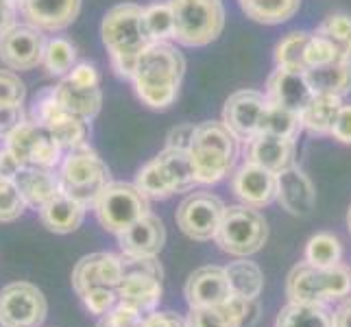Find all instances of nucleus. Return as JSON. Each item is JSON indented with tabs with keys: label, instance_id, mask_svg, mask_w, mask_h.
Here are the masks:
<instances>
[{
	"label": "nucleus",
	"instance_id": "nucleus-4",
	"mask_svg": "<svg viewBox=\"0 0 351 327\" xmlns=\"http://www.w3.org/2000/svg\"><path fill=\"white\" fill-rule=\"evenodd\" d=\"M351 293V273L347 266L297 264L286 280V295L293 304H328Z\"/></svg>",
	"mask_w": 351,
	"mask_h": 327
},
{
	"label": "nucleus",
	"instance_id": "nucleus-22",
	"mask_svg": "<svg viewBox=\"0 0 351 327\" xmlns=\"http://www.w3.org/2000/svg\"><path fill=\"white\" fill-rule=\"evenodd\" d=\"M297 142L293 138H280L271 133H258L247 142V162L258 164L271 173H282L293 166Z\"/></svg>",
	"mask_w": 351,
	"mask_h": 327
},
{
	"label": "nucleus",
	"instance_id": "nucleus-44",
	"mask_svg": "<svg viewBox=\"0 0 351 327\" xmlns=\"http://www.w3.org/2000/svg\"><path fill=\"white\" fill-rule=\"evenodd\" d=\"M83 306L88 308L90 314L96 317H103V314L110 312L118 304V290L116 288H94L90 293L81 297Z\"/></svg>",
	"mask_w": 351,
	"mask_h": 327
},
{
	"label": "nucleus",
	"instance_id": "nucleus-19",
	"mask_svg": "<svg viewBox=\"0 0 351 327\" xmlns=\"http://www.w3.org/2000/svg\"><path fill=\"white\" fill-rule=\"evenodd\" d=\"M184 295L190 308L219 306L232 297L227 271L221 266H203L188 277Z\"/></svg>",
	"mask_w": 351,
	"mask_h": 327
},
{
	"label": "nucleus",
	"instance_id": "nucleus-28",
	"mask_svg": "<svg viewBox=\"0 0 351 327\" xmlns=\"http://www.w3.org/2000/svg\"><path fill=\"white\" fill-rule=\"evenodd\" d=\"M306 77L314 94H330L343 99L345 94L351 92V62H345V59L317 68H308Z\"/></svg>",
	"mask_w": 351,
	"mask_h": 327
},
{
	"label": "nucleus",
	"instance_id": "nucleus-40",
	"mask_svg": "<svg viewBox=\"0 0 351 327\" xmlns=\"http://www.w3.org/2000/svg\"><path fill=\"white\" fill-rule=\"evenodd\" d=\"M144 24L153 42H166L175 38V18L171 3H153L144 9Z\"/></svg>",
	"mask_w": 351,
	"mask_h": 327
},
{
	"label": "nucleus",
	"instance_id": "nucleus-15",
	"mask_svg": "<svg viewBox=\"0 0 351 327\" xmlns=\"http://www.w3.org/2000/svg\"><path fill=\"white\" fill-rule=\"evenodd\" d=\"M266 103L269 99L264 94L256 90H240L227 99L223 109V123L238 140L249 142L260 133V120Z\"/></svg>",
	"mask_w": 351,
	"mask_h": 327
},
{
	"label": "nucleus",
	"instance_id": "nucleus-38",
	"mask_svg": "<svg viewBox=\"0 0 351 327\" xmlns=\"http://www.w3.org/2000/svg\"><path fill=\"white\" fill-rule=\"evenodd\" d=\"M314 33L332 42L345 62H351V18L349 16L345 14L330 16L328 20L321 22V27Z\"/></svg>",
	"mask_w": 351,
	"mask_h": 327
},
{
	"label": "nucleus",
	"instance_id": "nucleus-57",
	"mask_svg": "<svg viewBox=\"0 0 351 327\" xmlns=\"http://www.w3.org/2000/svg\"><path fill=\"white\" fill-rule=\"evenodd\" d=\"M14 3H20V0H14Z\"/></svg>",
	"mask_w": 351,
	"mask_h": 327
},
{
	"label": "nucleus",
	"instance_id": "nucleus-42",
	"mask_svg": "<svg viewBox=\"0 0 351 327\" xmlns=\"http://www.w3.org/2000/svg\"><path fill=\"white\" fill-rule=\"evenodd\" d=\"M27 210V201L22 199L16 184H9L0 190V223H14Z\"/></svg>",
	"mask_w": 351,
	"mask_h": 327
},
{
	"label": "nucleus",
	"instance_id": "nucleus-50",
	"mask_svg": "<svg viewBox=\"0 0 351 327\" xmlns=\"http://www.w3.org/2000/svg\"><path fill=\"white\" fill-rule=\"evenodd\" d=\"M72 81H77V83H83V86H99L101 79H99V72H96L94 66L90 64H79L70 70V75H68Z\"/></svg>",
	"mask_w": 351,
	"mask_h": 327
},
{
	"label": "nucleus",
	"instance_id": "nucleus-11",
	"mask_svg": "<svg viewBox=\"0 0 351 327\" xmlns=\"http://www.w3.org/2000/svg\"><path fill=\"white\" fill-rule=\"evenodd\" d=\"M225 214V203L212 192H192L177 210V227L188 238L208 242L216 238Z\"/></svg>",
	"mask_w": 351,
	"mask_h": 327
},
{
	"label": "nucleus",
	"instance_id": "nucleus-27",
	"mask_svg": "<svg viewBox=\"0 0 351 327\" xmlns=\"http://www.w3.org/2000/svg\"><path fill=\"white\" fill-rule=\"evenodd\" d=\"M55 90V99L68 112L77 114L81 118H94L101 112L103 105V92L99 86H83V83L72 81L70 77H66L62 83H59Z\"/></svg>",
	"mask_w": 351,
	"mask_h": 327
},
{
	"label": "nucleus",
	"instance_id": "nucleus-24",
	"mask_svg": "<svg viewBox=\"0 0 351 327\" xmlns=\"http://www.w3.org/2000/svg\"><path fill=\"white\" fill-rule=\"evenodd\" d=\"M14 184L20 190L22 199L27 201V208H33V210L44 208L55 195L62 192L59 173H55V168L22 166L20 173L14 177Z\"/></svg>",
	"mask_w": 351,
	"mask_h": 327
},
{
	"label": "nucleus",
	"instance_id": "nucleus-37",
	"mask_svg": "<svg viewBox=\"0 0 351 327\" xmlns=\"http://www.w3.org/2000/svg\"><path fill=\"white\" fill-rule=\"evenodd\" d=\"M341 258H343V247H341V240L336 236L321 232L308 240L306 262L314 266H334V264H341Z\"/></svg>",
	"mask_w": 351,
	"mask_h": 327
},
{
	"label": "nucleus",
	"instance_id": "nucleus-48",
	"mask_svg": "<svg viewBox=\"0 0 351 327\" xmlns=\"http://www.w3.org/2000/svg\"><path fill=\"white\" fill-rule=\"evenodd\" d=\"M330 136L343 144H351V105H343L338 112Z\"/></svg>",
	"mask_w": 351,
	"mask_h": 327
},
{
	"label": "nucleus",
	"instance_id": "nucleus-39",
	"mask_svg": "<svg viewBox=\"0 0 351 327\" xmlns=\"http://www.w3.org/2000/svg\"><path fill=\"white\" fill-rule=\"evenodd\" d=\"M75 62H77V48L68 40L55 38L46 44L44 68L48 70V75H55V77L70 75V70L75 68Z\"/></svg>",
	"mask_w": 351,
	"mask_h": 327
},
{
	"label": "nucleus",
	"instance_id": "nucleus-41",
	"mask_svg": "<svg viewBox=\"0 0 351 327\" xmlns=\"http://www.w3.org/2000/svg\"><path fill=\"white\" fill-rule=\"evenodd\" d=\"M341 53L336 51V46L332 42H328L321 35L312 33L310 35V42L306 48V66L308 68H317V66H325V64H332V62H341Z\"/></svg>",
	"mask_w": 351,
	"mask_h": 327
},
{
	"label": "nucleus",
	"instance_id": "nucleus-51",
	"mask_svg": "<svg viewBox=\"0 0 351 327\" xmlns=\"http://www.w3.org/2000/svg\"><path fill=\"white\" fill-rule=\"evenodd\" d=\"M20 168H22V162L14 153H11V149L5 144V147L0 149V173L7 175L9 179H14L20 173Z\"/></svg>",
	"mask_w": 351,
	"mask_h": 327
},
{
	"label": "nucleus",
	"instance_id": "nucleus-20",
	"mask_svg": "<svg viewBox=\"0 0 351 327\" xmlns=\"http://www.w3.org/2000/svg\"><path fill=\"white\" fill-rule=\"evenodd\" d=\"M277 203L293 216H310L317 203V190H314L310 177L290 166L286 171L277 173Z\"/></svg>",
	"mask_w": 351,
	"mask_h": 327
},
{
	"label": "nucleus",
	"instance_id": "nucleus-5",
	"mask_svg": "<svg viewBox=\"0 0 351 327\" xmlns=\"http://www.w3.org/2000/svg\"><path fill=\"white\" fill-rule=\"evenodd\" d=\"M112 184V173L107 164L86 144L72 149L59 168V186L70 199L83 203L86 208H94L101 192Z\"/></svg>",
	"mask_w": 351,
	"mask_h": 327
},
{
	"label": "nucleus",
	"instance_id": "nucleus-25",
	"mask_svg": "<svg viewBox=\"0 0 351 327\" xmlns=\"http://www.w3.org/2000/svg\"><path fill=\"white\" fill-rule=\"evenodd\" d=\"M40 212V221L42 225L53 234H72L81 227L83 218H86L88 208L83 203L70 199L64 192L55 195L48 201Z\"/></svg>",
	"mask_w": 351,
	"mask_h": 327
},
{
	"label": "nucleus",
	"instance_id": "nucleus-18",
	"mask_svg": "<svg viewBox=\"0 0 351 327\" xmlns=\"http://www.w3.org/2000/svg\"><path fill=\"white\" fill-rule=\"evenodd\" d=\"M266 99L301 114L314 99L306 70H290L277 66L269 77V83H266Z\"/></svg>",
	"mask_w": 351,
	"mask_h": 327
},
{
	"label": "nucleus",
	"instance_id": "nucleus-54",
	"mask_svg": "<svg viewBox=\"0 0 351 327\" xmlns=\"http://www.w3.org/2000/svg\"><path fill=\"white\" fill-rule=\"evenodd\" d=\"M9 184H14V179H9L7 175H3V173H0V190H5Z\"/></svg>",
	"mask_w": 351,
	"mask_h": 327
},
{
	"label": "nucleus",
	"instance_id": "nucleus-6",
	"mask_svg": "<svg viewBox=\"0 0 351 327\" xmlns=\"http://www.w3.org/2000/svg\"><path fill=\"white\" fill-rule=\"evenodd\" d=\"M175 18V40L184 46H208L223 33V0H168Z\"/></svg>",
	"mask_w": 351,
	"mask_h": 327
},
{
	"label": "nucleus",
	"instance_id": "nucleus-47",
	"mask_svg": "<svg viewBox=\"0 0 351 327\" xmlns=\"http://www.w3.org/2000/svg\"><path fill=\"white\" fill-rule=\"evenodd\" d=\"M195 125H179L175 127L171 133H168V140H166V149H179V151H190L192 147V140H195Z\"/></svg>",
	"mask_w": 351,
	"mask_h": 327
},
{
	"label": "nucleus",
	"instance_id": "nucleus-34",
	"mask_svg": "<svg viewBox=\"0 0 351 327\" xmlns=\"http://www.w3.org/2000/svg\"><path fill=\"white\" fill-rule=\"evenodd\" d=\"M301 129H304V125H301V114L293 112V109H288L284 105L271 103V101L266 103V109L260 120V133H271V136L297 140Z\"/></svg>",
	"mask_w": 351,
	"mask_h": 327
},
{
	"label": "nucleus",
	"instance_id": "nucleus-8",
	"mask_svg": "<svg viewBox=\"0 0 351 327\" xmlns=\"http://www.w3.org/2000/svg\"><path fill=\"white\" fill-rule=\"evenodd\" d=\"M149 210V197L138 186L123 184V181H112L94 203V214L99 223L116 236L138 223L142 216H147Z\"/></svg>",
	"mask_w": 351,
	"mask_h": 327
},
{
	"label": "nucleus",
	"instance_id": "nucleus-14",
	"mask_svg": "<svg viewBox=\"0 0 351 327\" xmlns=\"http://www.w3.org/2000/svg\"><path fill=\"white\" fill-rule=\"evenodd\" d=\"M123 282V258L114 253H90L72 271V288L79 297L94 288H118Z\"/></svg>",
	"mask_w": 351,
	"mask_h": 327
},
{
	"label": "nucleus",
	"instance_id": "nucleus-17",
	"mask_svg": "<svg viewBox=\"0 0 351 327\" xmlns=\"http://www.w3.org/2000/svg\"><path fill=\"white\" fill-rule=\"evenodd\" d=\"M20 16L33 29L62 31L81 11V0H20Z\"/></svg>",
	"mask_w": 351,
	"mask_h": 327
},
{
	"label": "nucleus",
	"instance_id": "nucleus-43",
	"mask_svg": "<svg viewBox=\"0 0 351 327\" xmlns=\"http://www.w3.org/2000/svg\"><path fill=\"white\" fill-rule=\"evenodd\" d=\"M27 99V86L11 70H0V105H22Z\"/></svg>",
	"mask_w": 351,
	"mask_h": 327
},
{
	"label": "nucleus",
	"instance_id": "nucleus-55",
	"mask_svg": "<svg viewBox=\"0 0 351 327\" xmlns=\"http://www.w3.org/2000/svg\"><path fill=\"white\" fill-rule=\"evenodd\" d=\"M347 227H349V234H351V205H349V212H347Z\"/></svg>",
	"mask_w": 351,
	"mask_h": 327
},
{
	"label": "nucleus",
	"instance_id": "nucleus-45",
	"mask_svg": "<svg viewBox=\"0 0 351 327\" xmlns=\"http://www.w3.org/2000/svg\"><path fill=\"white\" fill-rule=\"evenodd\" d=\"M142 323H144V314L123 304H116L110 312L103 314L96 327H142Z\"/></svg>",
	"mask_w": 351,
	"mask_h": 327
},
{
	"label": "nucleus",
	"instance_id": "nucleus-32",
	"mask_svg": "<svg viewBox=\"0 0 351 327\" xmlns=\"http://www.w3.org/2000/svg\"><path fill=\"white\" fill-rule=\"evenodd\" d=\"M157 162L162 164L166 175L171 177L173 186L177 192H190L197 186V175H195V164H192L190 151H179V149H166L157 155Z\"/></svg>",
	"mask_w": 351,
	"mask_h": 327
},
{
	"label": "nucleus",
	"instance_id": "nucleus-16",
	"mask_svg": "<svg viewBox=\"0 0 351 327\" xmlns=\"http://www.w3.org/2000/svg\"><path fill=\"white\" fill-rule=\"evenodd\" d=\"M232 190L242 205L260 210L277 197V175L258 164L245 162L232 177Z\"/></svg>",
	"mask_w": 351,
	"mask_h": 327
},
{
	"label": "nucleus",
	"instance_id": "nucleus-52",
	"mask_svg": "<svg viewBox=\"0 0 351 327\" xmlns=\"http://www.w3.org/2000/svg\"><path fill=\"white\" fill-rule=\"evenodd\" d=\"M16 9H14V0H0V38L16 27Z\"/></svg>",
	"mask_w": 351,
	"mask_h": 327
},
{
	"label": "nucleus",
	"instance_id": "nucleus-23",
	"mask_svg": "<svg viewBox=\"0 0 351 327\" xmlns=\"http://www.w3.org/2000/svg\"><path fill=\"white\" fill-rule=\"evenodd\" d=\"M118 290V304H123L140 314H151L160 306L164 288L162 277H155L149 273H127L123 275V282L116 288Z\"/></svg>",
	"mask_w": 351,
	"mask_h": 327
},
{
	"label": "nucleus",
	"instance_id": "nucleus-31",
	"mask_svg": "<svg viewBox=\"0 0 351 327\" xmlns=\"http://www.w3.org/2000/svg\"><path fill=\"white\" fill-rule=\"evenodd\" d=\"M225 271H227L229 288H232L234 297H240L245 301H256L260 297L262 286H264V275L256 262L238 260L229 264Z\"/></svg>",
	"mask_w": 351,
	"mask_h": 327
},
{
	"label": "nucleus",
	"instance_id": "nucleus-2",
	"mask_svg": "<svg viewBox=\"0 0 351 327\" xmlns=\"http://www.w3.org/2000/svg\"><path fill=\"white\" fill-rule=\"evenodd\" d=\"M103 44L112 55V66L118 77L131 79L138 57L153 44L144 24V9L125 3L107 11L103 18Z\"/></svg>",
	"mask_w": 351,
	"mask_h": 327
},
{
	"label": "nucleus",
	"instance_id": "nucleus-21",
	"mask_svg": "<svg viewBox=\"0 0 351 327\" xmlns=\"http://www.w3.org/2000/svg\"><path fill=\"white\" fill-rule=\"evenodd\" d=\"M166 242L164 223L155 214L142 216L138 223H133L123 234H118V245L125 256L136 258H157Z\"/></svg>",
	"mask_w": 351,
	"mask_h": 327
},
{
	"label": "nucleus",
	"instance_id": "nucleus-7",
	"mask_svg": "<svg viewBox=\"0 0 351 327\" xmlns=\"http://www.w3.org/2000/svg\"><path fill=\"white\" fill-rule=\"evenodd\" d=\"M266 238H269V225L256 208L229 205L225 208L219 234L214 240L229 256L249 258L264 247Z\"/></svg>",
	"mask_w": 351,
	"mask_h": 327
},
{
	"label": "nucleus",
	"instance_id": "nucleus-10",
	"mask_svg": "<svg viewBox=\"0 0 351 327\" xmlns=\"http://www.w3.org/2000/svg\"><path fill=\"white\" fill-rule=\"evenodd\" d=\"M46 312V297L38 286L14 282L0 290V321L7 327H40Z\"/></svg>",
	"mask_w": 351,
	"mask_h": 327
},
{
	"label": "nucleus",
	"instance_id": "nucleus-53",
	"mask_svg": "<svg viewBox=\"0 0 351 327\" xmlns=\"http://www.w3.org/2000/svg\"><path fill=\"white\" fill-rule=\"evenodd\" d=\"M334 327H351V299L334 312Z\"/></svg>",
	"mask_w": 351,
	"mask_h": 327
},
{
	"label": "nucleus",
	"instance_id": "nucleus-1",
	"mask_svg": "<svg viewBox=\"0 0 351 327\" xmlns=\"http://www.w3.org/2000/svg\"><path fill=\"white\" fill-rule=\"evenodd\" d=\"M184 70L186 62L175 46L166 42H153L138 57L131 77L140 101L151 109L171 107L179 94Z\"/></svg>",
	"mask_w": 351,
	"mask_h": 327
},
{
	"label": "nucleus",
	"instance_id": "nucleus-36",
	"mask_svg": "<svg viewBox=\"0 0 351 327\" xmlns=\"http://www.w3.org/2000/svg\"><path fill=\"white\" fill-rule=\"evenodd\" d=\"M310 42V33L293 31L277 44L275 48V62L280 68L290 70H308L306 66V48Z\"/></svg>",
	"mask_w": 351,
	"mask_h": 327
},
{
	"label": "nucleus",
	"instance_id": "nucleus-12",
	"mask_svg": "<svg viewBox=\"0 0 351 327\" xmlns=\"http://www.w3.org/2000/svg\"><path fill=\"white\" fill-rule=\"evenodd\" d=\"M7 147L22 162V166L55 168L62 160V147L53 138V133L33 120L22 123L11 133L7 138Z\"/></svg>",
	"mask_w": 351,
	"mask_h": 327
},
{
	"label": "nucleus",
	"instance_id": "nucleus-35",
	"mask_svg": "<svg viewBox=\"0 0 351 327\" xmlns=\"http://www.w3.org/2000/svg\"><path fill=\"white\" fill-rule=\"evenodd\" d=\"M136 186L147 195L149 199H157V201H164V199H171L173 195H177V190L173 186L171 177L166 175V171L162 168V164L157 162V157L153 162H149L147 166L142 168L136 177Z\"/></svg>",
	"mask_w": 351,
	"mask_h": 327
},
{
	"label": "nucleus",
	"instance_id": "nucleus-9",
	"mask_svg": "<svg viewBox=\"0 0 351 327\" xmlns=\"http://www.w3.org/2000/svg\"><path fill=\"white\" fill-rule=\"evenodd\" d=\"M33 123H40L51 131L53 138L64 151L83 147L90 133L88 120L59 105L55 99V90H46L35 99Z\"/></svg>",
	"mask_w": 351,
	"mask_h": 327
},
{
	"label": "nucleus",
	"instance_id": "nucleus-26",
	"mask_svg": "<svg viewBox=\"0 0 351 327\" xmlns=\"http://www.w3.org/2000/svg\"><path fill=\"white\" fill-rule=\"evenodd\" d=\"M249 304L251 301L232 295L219 306L190 308L186 323L188 327H240L247 319Z\"/></svg>",
	"mask_w": 351,
	"mask_h": 327
},
{
	"label": "nucleus",
	"instance_id": "nucleus-13",
	"mask_svg": "<svg viewBox=\"0 0 351 327\" xmlns=\"http://www.w3.org/2000/svg\"><path fill=\"white\" fill-rule=\"evenodd\" d=\"M46 44L40 29L14 27L0 38V62L9 70H33L44 64Z\"/></svg>",
	"mask_w": 351,
	"mask_h": 327
},
{
	"label": "nucleus",
	"instance_id": "nucleus-29",
	"mask_svg": "<svg viewBox=\"0 0 351 327\" xmlns=\"http://www.w3.org/2000/svg\"><path fill=\"white\" fill-rule=\"evenodd\" d=\"M343 107L341 96H330V94H314L310 105L301 112V125L314 136H328L332 133L334 120Z\"/></svg>",
	"mask_w": 351,
	"mask_h": 327
},
{
	"label": "nucleus",
	"instance_id": "nucleus-3",
	"mask_svg": "<svg viewBox=\"0 0 351 327\" xmlns=\"http://www.w3.org/2000/svg\"><path fill=\"white\" fill-rule=\"evenodd\" d=\"M190 157L195 164L197 184H219L236 164L238 157V138L225 123H203L197 125L195 140L190 147Z\"/></svg>",
	"mask_w": 351,
	"mask_h": 327
},
{
	"label": "nucleus",
	"instance_id": "nucleus-58",
	"mask_svg": "<svg viewBox=\"0 0 351 327\" xmlns=\"http://www.w3.org/2000/svg\"><path fill=\"white\" fill-rule=\"evenodd\" d=\"M240 3H242V0H240Z\"/></svg>",
	"mask_w": 351,
	"mask_h": 327
},
{
	"label": "nucleus",
	"instance_id": "nucleus-46",
	"mask_svg": "<svg viewBox=\"0 0 351 327\" xmlns=\"http://www.w3.org/2000/svg\"><path fill=\"white\" fill-rule=\"evenodd\" d=\"M22 123H27L22 105H0V138H9Z\"/></svg>",
	"mask_w": 351,
	"mask_h": 327
},
{
	"label": "nucleus",
	"instance_id": "nucleus-30",
	"mask_svg": "<svg viewBox=\"0 0 351 327\" xmlns=\"http://www.w3.org/2000/svg\"><path fill=\"white\" fill-rule=\"evenodd\" d=\"M275 327H334V314L325 304H290L277 314Z\"/></svg>",
	"mask_w": 351,
	"mask_h": 327
},
{
	"label": "nucleus",
	"instance_id": "nucleus-49",
	"mask_svg": "<svg viewBox=\"0 0 351 327\" xmlns=\"http://www.w3.org/2000/svg\"><path fill=\"white\" fill-rule=\"evenodd\" d=\"M142 327H188V323L175 312H151L144 317Z\"/></svg>",
	"mask_w": 351,
	"mask_h": 327
},
{
	"label": "nucleus",
	"instance_id": "nucleus-56",
	"mask_svg": "<svg viewBox=\"0 0 351 327\" xmlns=\"http://www.w3.org/2000/svg\"><path fill=\"white\" fill-rule=\"evenodd\" d=\"M0 327H7V325H5V323H3V321H0Z\"/></svg>",
	"mask_w": 351,
	"mask_h": 327
},
{
	"label": "nucleus",
	"instance_id": "nucleus-33",
	"mask_svg": "<svg viewBox=\"0 0 351 327\" xmlns=\"http://www.w3.org/2000/svg\"><path fill=\"white\" fill-rule=\"evenodd\" d=\"M301 0H242L240 7L247 18L260 24H282L299 11Z\"/></svg>",
	"mask_w": 351,
	"mask_h": 327
}]
</instances>
